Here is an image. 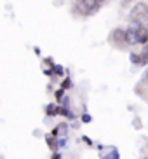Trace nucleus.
Instances as JSON below:
<instances>
[{
  "label": "nucleus",
  "mask_w": 148,
  "mask_h": 159,
  "mask_svg": "<svg viewBox=\"0 0 148 159\" xmlns=\"http://www.w3.org/2000/svg\"><path fill=\"white\" fill-rule=\"evenodd\" d=\"M46 140H47V145H49L51 149H58V145H56V138H54L52 135H47Z\"/></svg>",
  "instance_id": "nucleus-9"
},
{
  "label": "nucleus",
  "mask_w": 148,
  "mask_h": 159,
  "mask_svg": "<svg viewBox=\"0 0 148 159\" xmlns=\"http://www.w3.org/2000/svg\"><path fill=\"white\" fill-rule=\"evenodd\" d=\"M133 126H134V129H141V128H143V122H141L139 117H134V119H133Z\"/></svg>",
  "instance_id": "nucleus-10"
},
{
  "label": "nucleus",
  "mask_w": 148,
  "mask_h": 159,
  "mask_svg": "<svg viewBox=\"0 0 148 159\" xmlns=\"http://www.w3.org/2000/svg\"><path fill=\"white\" fill-rule=\"evenodd\" d=\"M143 159H146V157H143Z\"/></svg>",
  "instance_id": "nucleus-19"
},
{
  "label": "nucleus",
  "mask_w": 148,
  "mask_h": 159,
  "mask_svg": "<svg viewBox=\"0 0 148 159\" xmlns=\"http://www.w3.org/2000/svg\"><path fill=\"white\" fill-rule=\"evenodd\" d=\"M146 18H148V4H145V2H138L129 12V21L133 25H143Z\"/></svg>",
  "instance_id": "nucleus-2"
},
{
  "label": "nucleus",
  "mask_w": 148,
  "mask_h": 159,
  "mask_svg": "<svg viewBox=\"0 0 148 159\" xmlns=\"http://www.w3.org/2000/svg\"><path fill=\"white\" fill-rule=\"evenodd\" d=\"M70 84H72V80H70V79H65V82L61 84V89H68Z\"/></svg>",
  "instance_id": "nucleus-11"
},
{
  "label": "nucleus",
  "mask_w": 148,
  "mask_h": 159,
  "mask_svg": "<svg viewBox=\"0 0 148 159\" xmlns=\"http://www.w3.org/2000/svg\"><path fill=\"white\" fill-rule=\"evenodd\" d=\"M91 121H93V117L89 116V114H84L82 116V122H91Z\"/></svg>",
  "instance_id": "nucleus-12"
},
{
  "label": "nucleus",
  "mask_w": 148,
  "mask_h": 159,
  "mask_svg": "<svg viewBox=\"0 0 148 159\" xmlns=\"http://www.w3.org/2000/svg\"><path fill=\"white\" fill-rule=\"evenodd\" d=\"M131 2H134V0H120L122 5H127V4H131Z\"/></svg>",
  "instance_id": "nucleus-14"
},
{
  "label": "nucleus",
  "mask_w": 148,
  "mask_h": 159,
  "mask_svg": "<svg viewBox=\"0 0 148 159\" xmlns=\"http://www.w3.org/2000/svg\"><path fill=\"white\" fill-rule=\"evenodd\" d=\"M0 159H2V157H0Z\"/></svg>",
  "instance_id": "nucleus-20"
},
{
  "label": "nucleus",
  "mask_w": 148,
  "mask_h": 159,
  "mask_svg": "<svg viewBox=\"0 0 148 159\" xmlns=\"http://www.w3.org/2000/svg\"><path fill=\"white\" fill-rule=\"evenodd\" d=\"M52 159H61V156L59 154H54V156H52Z\"/></svg>",
  "instance_id": "nucleus-16"
},
{
  "label": "nucleus",
  "mask_w": 148,
  "mask_h": 159,
  "mask_svg": "<svg viewBox=\"0 0 148 159\" xmlns=\"http://www.w3.org/2000/svg\"><path fill=\"white\" fill-rule=\"evenodd\" d=\"M143 46H145V49L139 54H136L138 56V65H146L148 63V42L143 44Z\"/></svg>",
  "instance_id": "nucleus-6"
},
{
  "label": "nucleus",
  "mask_w": 148,
  "mask_h": 159,
  "mask_svg": "<svg viewBox=\"0 0 148 159\" xmlns=\"http://www.w3.org/2000/svg\"><path fill=\"white\" fill-rule=\"evenodd\" d=\"M145 79H146V82H148V72H146V77H145Z\"/></svg>",
  "instance_id": "nucleus-18"
},
{
  "label": "nucleus",
  "mask_w": 148,
  "mask_h": 159,
  "mask_svg": "<svg viewBox=\"0 0 148 159\" xmlns=\"http://www.w3.org/2000/svg\"><path fill=\"white\" fill-rule=\"evenodd\" d=\"M110 42L113 44H125V33L122 28H115L110 35Z\"/></svg>",
  "instance_id": "nucleus-5"
},
{
  "label": "nucleus",
  "mask_w": 148,
  "mask_h": 159,
  "mask_svg": "<svg viewBox=\"0 0 148 159\" xmlns=\"http://www.w3.org/2000/svg\"><path fill=\"white\" fill-rule=\"evenodd\" d=\"M125 33V44L127 46H138L139 44V25H133L124 30Z\"/></svg>",
  "instance_id": "nucleus-3"
},
{
  "label": "nucleus",
  "mask_w": 148,
  "mask_h": 159,
  "mask_svg": "<svg viewBox=\"0 0 148 159\" xmlns=\"http://www.w3.org/2000/svg\"><path fill=\"white\" fill-rule=\"evenodd\" d=\"M52 136L56 138V142L68 140V124H66V122H59V124L52 129Z\"/></svg>",
  "instance_id": "nucleus-4"
},
{
  "label": "nucleus",
  "mask_w": 148,
  "mask_h": 159,
  "mask_svg": "<svg viewBox=\"0 0 148 159\" xmlns=\"http://www.w3.org/2000/svg\"><path fill=\"white\" fill-rule=\"evenodd\" d=\"M96 2H98V4H101V2H105V0H96Z\"/></svg>",
  "instance_id": "nucleus-17"
},
{
  "label": "nucleus",
  "mask_w": 148,
  "mask_h": 159,
  "mask_svg": "<svg viewBox=\"0 0 148 159\" xmlns=\"http://www.w3.org/2000/svg\"><path fill=\"white\" fill-rule=\"evenodd\" d=\"M99 5L101 4H98L96 0H75L73 11L80 16H91L99 9Z\"/></svg>",
  "instance_id": "nucleus-1"
},
{
  "label": "nucleus",
  "mask_w": 148,
  "mask_h": 159,
  "mask_svg": "<svg viewBox=\"0 0 148 159\" xmlns=\"http://www.w3.org/2000/svg\"><path fill=\"white\" fill-rule=\"evenodd\" d=\"M58 112H59V105H58V103H49V105L46 107V114L49 117L58 116Z\"/></svg>",
  "instance_id": "nucleus-7"
},
{
  "label": "nucleus",
  "mask_w": 148,
  "mask_h": 159,
  "mask_svg": "<svg viewBox=\"0 0 148 159\" xmlns=\"http://www.w3.org/2000/svg\"><path fill=\"white\" fill-rule=\"evenodd\" d=\"M61 98H63V89H59V91H56V100L59 102Z\"/></svg>",
  "instance_id": "nucleus-13"
},
{
  "label": "nucleus",
  "mask_w": 148,
  "mask_h": 159,
  "mask_svg": "<svg viewBox=\"0 0 148 159\" xmlns=\"http://www.w3.org/2000/svg\"><path fill=\"white\" fill-rule=\"evenodd\" d=\"M84 142H85V143H87V145H93V142H91V140H89V138H87V136H84Z\"/></svg>",
  "instance_id": "nucleus-15"
},
{
  "label": "nucleus",
  "mask_w": 148,
  "mask_h": 159,
  "mask_svg": "<svg viewBox=\"0 0 148 159\" xmlns=\"http://www.w3.org/2000/svg\"><path fill=\"white\" fill-rule=\"evenodd\" d=\"M108 154H105L101 159H120V156H119V150L115 149V147H108Z\"/></svg>",
  "instance_id": "nucleus-8"
}]
</instances>
